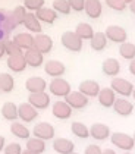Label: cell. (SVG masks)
I'll list each match as a JSON object with an SVG mask.
<instances>
[{
	"mask_svg": "<svg viewBox=\"0 0 135 154\" xmlns=\"http://www.w3.org/2000/svg\"><path fill=\"white\" fill-rule=\"evenodd\" d=\"M62 46L72 51V53H78L82 50V40L75 34V31H65L60 37Z\"/></svg>",
	"mask_w": 135,
	"mask_h": 154,
	"instance_id": "cell-1",
	"label": "cell"
},
{
	"mask_svg": "<svg viewBox=\"0 0 135 154\" xmlns=\"http://www.w3.org/2000/svg\"><path fill=\"white\" fill-rule=\"evenodd\" d=\"M49 91L57 98H65L66 95L71 94V84L63 78H53L49 84Z\"/></svg>",
	"mask_w": 135,
	"mask_h": 154,
	"instance_id": "cell-2",
	"label": "cell"
},
{
	"mask_svg": "<svg viewBox=\"0 0 135 154\" xmlns=\"http://www.w3.org/2000/svg\"><path fill=\"white\" fill-rule=\"evenodd\" d=\"M110 88L115 91V94H119L121 97L126 98V97H131L134 93V84L129 82L128 79L125 78H113L110 82Z\"/></svg>",
	"mask_w": 135,
	"mask_h": 154,
	"instance_id": "cell-3",
	"label": "cell"
},
{
	"mask_svg": "<svg viewBox=\"0 0 135 154\" xmlns=\"http://www.w3.org/2000/svg\"><path fill=\"white\" fill-rule=\"evenodd\" d=\"M110 142L115 147H118L119 150H123V151H131L135 147L132 135H128L125 132H113V134H110Z\"/></svg>",
	"mask_w": 135,
	"mask_h": 154,
	"instance_id": "cell-4",
	"label": "cell"
},
{
	"mask_svg": "<svg viewBox=\"0 0 135 154\" xmlns=\"http://www.w3.org/2000/svg\"><path fill=\"white\" fill-rule=\"evenodd\" d=\"M32 135L35 138L43 140V141H50V140L54 138L56 131H54V126L49 122H38L32 129Z\"/></svg>",
	"mask_w": 135,
	"mask_h": 154,
	"instance_id": "cell-5",
	"label": "cell"
},
{
	"mask_svg": "<svg viewBox=\"0 0 135 154\" xmlns=\"http://www.w3.org/2000/svg\"><path fill=\"white\" fill-rule=\"evenodd\" d=\"M104 34H106L107 41L116 43V44H122V43L126 41V38H128L126 29L122 28V26H119V25H109V26L106 28Z\"/></svg>",
	"mask_w": 135,
	"mask_h": 154,
	"instance_id": "cell-6",
	"label": "cell"
},
{
	"mask_svg": "<svg viewBox=\"0 0 135 154\" xmlns=\"http://www.w3.org/2000/svg\"><path fill=\"white\" fill-rule=\"evenodd\" d=\"M65 101L69 104L72 110H81L88 106V97L81 94L79 91H71V94L65 97Z\"/></svg>",
	"mask_w": 135,
	"mask_h": 154,
	"instance_id": "cell-7",
	"label": "cell"
},
{
	"mask_svg": "<svg viewBox=\"0 0 135 154\" xmlns=\"http://www.w3.org/2000/svg\"><path fill=\"white\" fill-rule=\"evenodd\" d=\"M28 103L34 107L35 110H44L51 104L50 95L43 91V93H35V94H29L28 95Z\"/></svg>",
	"mask_w": 135,
	"mask_h": 154,
	"instance_id": "cell-8",
	"label": "cell"
},
{
	"mask_svg": "<svg viewBox=\"0 0 135 154\" xmlns=\"http://www.w3.org/2000/svg\"><path fill=\"white\" fill-rule=\"evenodd\" d=\"M51 115L59 120H66L72 116V109L65 100H57L51 106Z\"/></svg>",
	"mask_w": 135,
	"mask_h": 154,
	"instance_id": "cell-9",
	"label": "cell"
},
{
	"mask_svg": "<svg viewBox=\"0 0 135 154\" xmlns=\"http://www.w3.org/2000/svg\"><path fill=\"white\" fill-rule=\"evenodd\" d=\"M18 118L22 123H31L38 118V110H35L29 103H22L18 106Z\"/></svg>",
	"mask_w": 135,
	"mask_h": 154,
	"instance_id": "cell-10",
	"label": "cell"
},
{
	"mask_svg": "<svg viewBox=\"0 0 135 154\" xmlns=\"http://www.w3.org/2000/svg\"><path fill=\"white\" fill-rule=\"evenodd\" d=\"M41 54H47L53 48V38L47 34H37L34 37V47Z\"/></svg>",
	"mask_w": 135,
	"mask_h": 154,
	"instance_id": "cell-11",
	"label": "cell"
},
{
	"mask_svg": "<svg viewBox=\"0 0 135 154\" xmlns=\"http://www.w3.org/2000/svg\"><path fill=\"white\" fill-rule=\"evenodd\" d=\"M110 128L106 123L97 122V123H93L90 126V137L97 140V141H104L106 138H110Z\"/></svg>",
	"mask_w": 135,
	"mask_h": 154,
	"instance_id": "cell-12",
	"label": "cell"
},
{
	"mask_svg": "<svg viewBox=\"0 0 135 154\" xmlns=\"http://www.w3.org/2000/svg\"><path fill=\"white\" fill-rule=\"evenodd\" d=\"M44 72L51 78H62L66 72V66L59 60H47L44 63Z\"/></svg>",
	"mask_w": 135,
	"mask_h": 154,
	"instance_id": "cell-13",
	"label": "cell"
},
{
	"mask_svg": "<svg viewBox=\"0 0 135 154\" xmlns=\"http://www.w3.org/2000/svg\"><path fill=\"white\" fill-rule=\"evenodd\" d=\"M53 150L57 154H72L75 153V144L68 138H54L53 140Z\"/></svg>",
	"mask_w": 135,
	"mask_h": 154,
	"instance_id": "cell-14",
	"label": "cell"
},
{
	"mask_svg": "<svg viewBox=\"0 0 135 154\" xmlns=\"http://www.w3.org/2000/svg\"><path fill=\"white\" fill-rule=\"evenodd\" d=\"M25 88H26V91H29V94L43 93L47 88V82L41 76H31L25 81Z\"/></svg>",
	"mask_w": 135,
	"mask_h": 154,
	"instance_id": "cell-15",
	"label": "cell"
},
{
	"mask_svg": "<svg viewBox=\"0 0 135 154\" xmlns=\"http://www.w3.org/2000/svg\"><path fill=\"white\" fill-rule=\"evenodd\" d=\"M101 87L97 81H93V79H87V81H82L78 87V91L81 94H84L85 97H97L98 93H100Z\"/></svg>",
	"mask_w": 135,
	"mask_h": 154,
	"instance_id": "cell-16",
	"label": "cell"
},
{
	"mask_svg": "<svg viewBox=\"0 0 135 154\" xmlns=\"http://www.w3.org/2000/svg\"><path fill=\"white\" fill-rule=\"evenodd\" d=\"M113 110L116 112V115L123 116V118L131 116L132 112H134V103H131L129 100H126V98H123V97L116 98V101H115V104H113Z\"/></svg>",
	"mask_w": 135,
	"mask_h": 154,
	"instance_id": "cell-17",
	"label": "cell"
},
{
	"mask_svg": "<svg viewBox=\"0 0 135 154\" xmlns=\"http://www.w3.org/2000/svg\"><path fill=\"white\" fill-rule=\"evenodd\" d=\"M15 41V44L18 46L19 48H22V51H26L29 48L34 47V35L31 32H18L15 34L12 38Z\"/></svg>",
	"mask_w": 135,
	"mask_h": 154,
	"instance_id": "cell-18",
	"label": "cell"
},
{
	"mask_svg": "<svg viewBox=\"0 0 135 154\" xmlns=\"http://www.w3.org/2000/svg\"><path fill=\"white\" fill-rule=\"evenodd\" d=\"M6 65L8 68L15 73H21L26 69V62H25L24 53L22 54H15V56H8L6 60Z\"/></svg>",
	"mask_w": 135,
	"mask_h": 154,
	"instance_id": "cell-19",
	"label": "cell"
},
{
	"mask_svg": "<svg viewBox=\"0 0 135 154\" xmlns=\"http://www.w3.org/2000/svg\"><path fill=\"white\" fill-rule=\"evenodd\" d=\"M84 12L91 19H98L103 13V5L100 0H85Z\"/></svg>",
	"mask_w": 135,
	"mask_h": 154,
	"instance_id": "cell-20",
	"label": "cell"
},
{
	"mask_svg": "<svg viewBox=\"0 0 135 154\" xmlns=\"http://www.w3.org/2000/svg\"><path fill=\"white\" fill-rule=\"evenodd\" d=\"M97 98H98V103H100L101 106L106 107V109H109V107H113V104H115V101H116V94H115V91L112 90L110 87H104V88L100 90Z\"/></svg>",
	"mask_w": 135,
	"mask_h": 154,
	"instance_id": "cell-21",
	"label": "cell"
},
{
	"mask_svg": "<svg viewBox=\"0 0 135 154\" xmlns=\"http://www.w3.org/2000/svg\"><path fill=\"white\" fill-rule=\"evenodd\" d=\"M24 57L26 62V66H31V68H40L44 63V54H41L35 48L26 50L24 53Z\"/></svg>",
	"mask_w": 135,
	"mask_h": 154,
	"instance_id": "cell-22",
	"label": "cell"
},
{
	"mask_svg": "<svg viewBox=\"0 0 135 154\" xmlns=\"http://www.w3.org/2000/svg\"><path fill=\"white\" fill-rule=\"evenodd\" d=\"M101 71L106 76H112V78H116L121 72V63L113 57H109L106 59L103 63H101Z\"/></svg>",
	"mask_w": 135,
	"mask_h": 154,
	"instance_id": "cell-23",
	"label": "cell"
},
{
	"mask_svg": "<svg viewBox=\"0 0 135 154\" xmlns=\"http://www.w3.org/2000/svg\"><path fill=\"white\" fill-rule=\"evenodd\" d=\"M28 29V32H34L35 35L37 34H41L43 28H41V22L38 21V18L35 16L34 12H28L25 15V19H24V24H22Z\"/></svg>",
	"mask_w": 135,
	"mask_h": 154,
	"instance_id": "cell-24",
	"label": "cell"
},
{
	"mask_svg": "<svg viewBox=\"0 0 135 154\" xmlns=\"http://www.w3.org/2000/svg\"><path fill=\"white\" fill-rule=\"evenodd\" d=\"M11 134L15 135L16 138L25 140V141L31 138V131L28 129L22 122H16V120L12 122V125H11Z\"/></svg>",
	"mask_w": 135,
	"mask_h": 154,
	"instance_id": "cell-25",
	"label": "cell"
},
{
	"mask_svg": "<svg viewBox=\"0 0 135 154\" xmlns=\"http://www.w3.org/2000/svg\"><path fill=\"white\" fill-rule=\"evenodd\" d=\"M35 16L38 18L40 22H44L47 25L54 24V21L57 19V13L54 12L51 8H41L40 11L35 12Z\"/></svg>",
	"mask_w": 135,
	"mask_h": 154,
	"instance_id": "cell-26",
	"label": "cell"
},
{
	"mask_svg": "<svg viewBox=\"0 0 135 154\" xmlns=\"http://www.w3.org/2000/svg\"><path fill=\"white\" fill-rule=\"evenodd\" d=\"M3 119L9 120V122H15L18 119V106L12 103V101H6L3 106H2V110H0Z\"/></svg>",
	"mask_w": 135,
	"mask_h": 154,
	"instance_id": "cell-27",
	"label": "cell"
},
{
	"mask_svg": "<svg viewBox=\"0 0 135 154\" xmlns=\"http://www.w3.org/2000/svg\"><path fill=\"white\" fill-rule=\"evenodd\" d=\"M90 46L94 51H103L104 48L107 47V38H106V34L98 31V32H94L93 38L90 40Z\"/></svg>",
	"mask_w": 135,
	"mask_h": 154,
	"instance_id": "cell-28",
	"label": "cell"
},
{
	"mask_svg": "<svg viewBox=\"0 0 135 154\" xmlns=\"http://www.w3.org/2000/svg\"><path fill=\"white\" fill-rule=\"evenodd\" d=\"M15 88V79L11 73L8 72H2L0 73V91L2 93H12Z\"/></svg>",
	"mask_w": 135,
	"mask_h": 154,
	"instance_id": "cell-29",
	"label": "cell"
},
{
	"mask_svg": "<svg viewBox=\"0 0 135 154\" xmlns=\"http://www.w3.org/2000/svg\"><path fill=\"white\" fill-rule=\"evenodd\" d=\"M75 34L79 37L82 41H84V40H91L93 35H94V29H93V26H91L90 24L81 22V24L76 25V28H75Z\"/></svg>",
	"mask_w": 135,
	"mask_h": 154,
	"instance_id": "cell-30",
	"label": "cell"
},
{
	"mask_svg": "<svg viewBox=\"0 0 135 154\" xmlns=\"http://www.w3.org/2000/svg\"><path fill=\"white\" fill-rule=\"evenodd\" d=\"M71 131H72V134L76 138H81V140L90 138V128L87 126L85 123H82V122H72Z\"/></svg>",
	"mask_w": 135,
	"mask_h": 154,
	"instance_id": "cell-31",
	"label": "cell"
},
{
	"mask_svg": "<svg viewBox=\"0 0 135 154\" xmlns=\"http://www.w3.org/2000/svg\"><path fill=\"white\" fill-rule=\"evenodd\" d=\"M25 150H29V151H34V153L43 154L46 151V141L40 140V138H29L26 140V148Z\"/></svg>",
	"mask_w": 135,
	"mask_h": 154,
	"instance_id": "cell-32",
	"label": "cell"
},
{
	"mask_svg": "<svg viewBox=\"0 0 135 154\" xmlns=\"http://www.w3.org/2000/svg\"><path fill=\"white\" fill-rule=\"evenodd\" d=\"M119 54L122 56L125 60H134L135 59V44L125 41L119 46Z\"/></svg>",
	"mask_w": 135,
	"mask_h": 154,
	"instance_id": "cell-33",
	"label": "cell"
},
{
	"mask_svg": "<svg viewBox=\"0 0 135 154\" xmlns=\"http://www.w3.org/2000/svg\"><path fill=\"white\" fill-rule=\"evenodd\" d=\"M51 9L57 15H69L71 13V6H69L68 0H53Z\"/></svg>",
	"mask_w": 135,
	"mask_h": 154,
	"instance_id": "cell-34",
	"label": "cell"
},
{
	"mask_svg": "<svg viewBox=\"0 0 135 154\" xmlns=\"http://www.w3.org/2000/svg\"><path fill=\"white\" fill-rule=\"evenodd\" d=\"M16 26H18V24H16V21H15V18H13L12 12L8 11V12H6V16H5V21H3V24H2V29L9 35Z\"/></svg>",
	"mask_w": 135,
	"mask_h": 154,
	"instance_id": "cell-35",
	"label": "cell"
},
{
	"mask_svg": "<svg viewBox=\"0 0 135 154\" xmlns=\"http://www.w3.org/2000/svg\"><path fill=\"white\" fill-rule=\"evenodd\" d=\"M3 46H5V51H6L8 56H15V54H22V53H24L22 48L18 47V46L15 44V41L11 40V38L3 40Z\"/></svg>",
	"mask_w": 135,
	"mask_h": 154,
	"instance_id": "cell-36",
	"label": "cell"
},
{
	"mask_svg": "<svg viewBox=\"0 0 135 154\" xmlns=\"http://www.w3.org/2000/svg\"><path fill=\"white\" fill-rule=\"evenodd\" d=\"M44 0H25L24 2V8L28 12H37L41 8H44Z\"/></svg>",
	"mask_w": 135,
	"mask_h": 154,
	"instance_id": "cell-37",
	"label": "cell"
},
{
	"mask_svg": "<svg viewBox=\"0 0 135 154\" xmlns=\"http://www.w3.org/2000/svg\"><path fill=\"white\" fill-rule=\"evenodd\" d=\"M26 13H28V11L24 8V5H22V6H16V8L12 11V15H13V18H15V21H16L18 25L24 24V19H25V15H26Z\"/></svg>",
	"mask_w": 135,
	"mask_h": 154,
	"instance_id": "cell-38",
	"label": "cell"
},
{
	"mask_svg": "<svg viewBox=\"0 0 135 154\" xmlns=\"http://www.w3.org/2000/svg\"><path fill=\"white\" fill-rule=\"evenodd\" d=\"M106 2V5L113 9V11H118V12H123L126 8H128V5L123 2V0H104Z\"/></svg>",
	"mask_w": 135,
	"mask_h": 154,
	"instance_id": "cell-39",
	"label": "cell"
},
{
	"mask_svg": "<svg viewBox=\"0 0 135 154\" xmlns=\"http://www.w3.org/2000/svg\"><path fill=\"white\" fill-rule=\"evenodd\" d=\"M22 145L19 144V142H11V144H8L6 147H5V150H3V153L5 154H22Z\"/></svg>",
	"mask_w": 135,
	"mask_h": 154,
	"instance_id": "cell-40",
	"label": "cell"
},
{
	"mask_svg": "<svg viewBox=\"0 0 135 154\" xmlns=\"http://www.w3.org/2000/svg\"><path fill=\"white\" fill-rule=\"evenodd\" d=\"M68 3L71 6V11L74 12H82L85 6V0H68Z\"/></svg>",
	"mask_w": 135,
	"mask_h": 154,
	"instance_id": "cell-41",
	"label": "cell"
},
{
	"mask_svg": "<svg viewBox=\"0 0 135 154\" xmlns=\"http://www.w3.org/2000/svg\"><path fill=\"white\" fill-rule=\"evenodd\" d=\"M103 153V150L96 145V144H90V145H87L85 150H84V154H101Z\"/></svg>",
	"mask_w": 135,
	"mask_h": 154,
	"instance_id": "cell-42",
	"label": "cell"
},
{
	"mask_svg": "<svg viewBox=\"0 0 135 154\" xmlns=\"http://www.w3.org/2000/svg\"><path fill=\"white\" fill-rule=\"evenodd\" d=\"M6 9H0V28H2V24H3V21H5V16H6Z\"/></svg>",
	"mask_w": 135,
	"mask_h": 154,
	"instance_id": "cell-43",
	"label": "cell"
},
{
	"mask_svg": "<svg viewBox=\"0 0 135 154\" xmlns=\"http://www.w3.org/2000/svg\"><path fill=\"white\" fill-rule=\"evenodd\" d=\"M5 147H6V140H5L3 135H0V151L5 150Z\"/></svg>",
	"mask_w": 135,
	"mask_h": 154,
	"instance_id": "cell-44",
	"label": "cell"
},
{
	"mask_svg": "<svg viewBox=\"0 0 135 154\" xmlns=\"http://www.w3.org/2000/svg\"><path fill=\"white\" fill-rule=\"evenodd\" d=\"M129 72H131V73L135 76V59L131 60V63H129Z\"/></svg>",
	"mask_w": 135,
	"mask_h": 154,
	"instance_id": "cell-45",
	"label": "cell"
},
{
	"mask_svg": "<svg viewBox=\"0 0 135 154\" xmlns=\"http://www.w3.org/2000/svg\"><path fill=\"white\" fill-rule=\"evenodd\" d=\"M6 54V51H5V46H3V41H0V59L3 57Z\"/></svg>",
	"mask_w": 135,
	"mask_h": 154,
	"instance_id": "cell-46",
	"label": "cell"
},
{
	"mask_svg": "<svg viewBox=\"0 0 135 154\" xmlns=\"http://www.w3.org/2000/svg\"><path fill=\"white\" fill-rule=\"evenodd\" d=\"M6 38H8V34H6V32H5V31L0 28V41H3V40H6Z\"/></svg>",
	"mask_w": 135,
	"mask_h": 154,
	"instance_id": "cell-47",
	"label": "cell"
},
{
	"mask_svg": "<svg viewBox=\"0 0 135 154\" xmlns=\"http://www.w3.org/2000/svg\"><path fill=\"white\" fill-rule=\"evenodd\" d=\"M101 154H116V151H115V150H110V148H106V150H103Z\"/></svg>",
	"mask_w": 135,
	"mask_h": 154,
	"instance_id": "cell-48",
	"label": "cell"
},
{
	"mask_svg": "<svg viewBox=\"0 0 135 154\" xmlns=\"http://www.w3.org/2000/svg\"><path fill=\"white\" fill-rule=\"evenodd\" d=\"M129 11H131V13L135 15V2H132V3L129 5Z\"/></svg>",
	"mask_w": 135,
	"mask_h": 154,
	"instance_id": "cell-49",
	"label": "cell"
},
{
	"mask_svg": "<svg viewBox=\"0 0 135 154\" xmlns=\"http://www.w3.org/2000/svg\"><path fill=\"white\" fill-rule=\"evenodd\" d=\"M22 154H38V153H34V151H29V150H24Z\"/></svg>",
	"mask_w": 135,
	"mask_h": 154,
	"instance_id": "cell-50",
	"label": "cell"
},
{
	"mask_svg": "<svg viewBox=\"0 0 135 154\" xmlns=\"http://www.w3.org/2000/svg\"><path fill=\"white\" fill-rule=\"evenodd\" d=\"M123 2H125V3H126V5H128V6H129V5H131V3H132V2H135V0H123Z\"/></svg>",
	"mask_w": 135,
	"mask_h": 154,
	"instance_id": "cell-51",
	"label": "cell"
},
{
	"mask_svg": "<svg viewBox=\"0 0 135 154\" xmlns=\"http://www.w3.org/2000/svg\"><path fill=\"white\" fill-rule=\"evenodd\" d=\"M132 138H134V145H135V132H134V135H132Z\"/></svg>",
	"mask_w": 135,
	"mask_h": 154,
	"instance_id": "cell-52",
	"label": "cell"
},
{
	"mask_svg": "<svg viewBox=\"0 0 135 154\" xmlns=\"http://www.w3.org/2000/svg\"><path fill=\"white\" fill-rule=\"evenodd\" d=\"M132 97H134V100H135V88H134V93H132Z\"/></svg>",
	"mask_w": 135,
	"mask_h": 154,
	"instance_id": "cell-53",
	"label": "cell"
},
{
	"mask_svg": "<svg viewBox=\"0 0 135 154\" xmlns=\"http://www.w3.org/2000/svg\"><path fill=\"white\" fill-rule=\"evenodd\" d=\"M123 154H132V153H131V151H125Z\"/></svg>",
	"mask_w": 135,
	"mask_h": 154,
	"instance_id": "cell-54",
	"label": "cell"
},
{
	"mask_svg": "<svg viewBox=\"0 0 135 154\" xmlns=\"http://www.w3.org/2000/svg\"><path fill=\"white\" fill-rule=\"evenodd\" d=\"M72 154H78V153H72Z\"/></svg>",
	"mask_w": 135,
	"mask_h": 154,
	"instance_id": "cell-55",
	"label": "cell"
},
{
	"mask_svg": "<svg viewBox=\"0 0 135 154\" xmlns=\"http://www.w3.org/2000/svg\"><path fill=\"white\" fill-rule=\"evenodd\" d=\"M24 2H25V0H24Z\"/></svg>",
	"mask_w": 135,
	"mask_h": 154,
	"instance_id": "cell-56",
	"label": "cell"
}]
</instances>
